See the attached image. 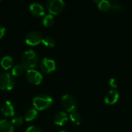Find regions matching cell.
<instances>
[{
    "label": "cell",
    "mask_w": 132,
    "mask_h": 132,
    "mask_svg": "<svg viewBox=\"0 0 132 132\" xmlns=\"http://www.w3.org/2000/svg\"><path fill=\"white\" fill-rule=\"evenodd\" d=\"M39 58L37 53L32 50H26L21 57L22 65L26 70L34 69L38 63Z\"/></svg>",
    "instance_id": "1"
},
{
    "label": "cell",
    "mask_w": 132,
    "mask_h": 132,
    "mask_svg": "<svg viewBox=\"0 0 132 132\" xmlns=\"http://www.w3.org/2000/svg\"><path fill=\"white\" fill-rule=\"evenodd\" d=\"M53 104V98L46 94H39L32 100V104L37 111H43L50 108Z\"/></svg>",
    "instance_id": "2"
},
{
    "label": "cell",
    "mask_w": 132,
    "mask_h": 132,
    "mask_svg": "<svg viewBox=\"0 0 132 132\" xmlns=\"http://www.w3.org/2000/svg\"><path fill=\"white\" fill-rule=\"evenodd\" d=\"M15 84L14 77L8 73L2 72L0 73V89L2 90H11Z\"/></svg>",
    "instance_id": "3"
},
{
    "label": "cell",
    "mask_w": 132,
    "mask_h": 132,
    "mask_svg": "<svg viewBox=\"0 0 132 132\" xmlns=\"http://www.w3.org/2000/svg\"><path fill=\"white\" fill-rule=\"evenodd\" d=\"M46 6L50 14L57 15L63 10L65 2L63 0H50L47 2Z\"/></svg>",
    "instance_id": "4"
},
{
    "label": "cell",
    "mask_w": 132,
    "mask_h": 132,
    "mask_svg": "<svg viewBox=\"0 0 132 132\" xmlns=\"http://www.w3.org/2000/svg\"><path fill=\"white\" fill-rule=\"evenodd\" d=\"M61 104L63 108L70 113L77 110V101L75 98L70 94H64L62 96Z\"/></svg>",
    "instance_id": "5"
},
{
    "label": "cell",
    "mask_w": 132,
    "mask_h": 132,
    "mask_svg": "<svg viewBox=\"0 0 132 132\" xmlns=\"http://www.w3.org/2000/svg\"><path fill=\"white\" fill-rule=\"evenodd\" d=\"M26 78L27 81L29 83H30L31 84L38 85V84H41V82L43 81V77L39 71H38L35 69H32V70H26Z\"/></svg>",
    "instance_id": "6"
},
{
    "label": "cell",
    "mask_w": 132,
    "mask_h": 132,
    "mask_svg": "<svg viewBox=\"0 0 132 132\" xmlns=\"http://www.w3.org/2000/svg\"><path fill=\"white\" fill-rule=\"evenodd\" d=\"M43 36L38 31H30L28 32L25 37V42L29 46H36L42 43Z\"/></svg>",
    "instance_id": "7"
},
{
    "label": "cell",
    "mask_w": 132,
    "mask_h": 132,
    "mask_svg": "<svg viewBox=\"0 0 132 132\" xmlns=\"http://www.w3.org/2000/svg\"><path fill=\"white\" fill-rule=\"evenodd\" d=\"M41 70L45 73H50L56 70V63L53 59L45 57L39 63Z\"/></svg>",
    "instance_id": "8"
},
{
    "label": "cell",
    "mask_w": 132,
    "mask_h": 132,
    "mask_svg": "<svg viewBox=\"0 0 132 132\" xmlns=\"http://www.w3.org/2000/svg\"><path fill=\"white\" fill-rule=\"evenodd\" d=\"M1 112L5 117H14L15 113V107L12 101H6L1 107Z\"/></svg>",
    "instance_id": "9"
},
{
    "label": "cell",
    "mask_w": 132,
    "mask_h": 132,
    "mask_svg": "<svg viewBox=\"0 0 132 132\" xmlns=\"http://www.w3.org/2000/svg\"><path fill=\"white\" fill-rule=\"evenodd\" d=\"M29 10L31 13L36 16H43L45 14V9L42 4L39 2H32L29 5Z\"/></svg>",
    "instance_id": "10"
},
{
    "label": "cell",
    "mask_w": 132,
    "mask_h": 132,
    "mask_svg": "<svg viewBox=\"0 0 132 132\" xmlns=\"http://www.w3.org/2000/svg\"><path fill=\"white\" fill-rule=\"evenodd\" d=\"M119 98V94L118 90L115 89H111L108 91L104 97V102L108 104H115Z\"/></svg>",
    "instance_id": "11"
},
{
    "label": "cell",
    "mask_w": 132,
    "mask_h": 132,
    "mask_svg": "<svg viewBox=\"0 0 132 132\" xmlns=\"http://www.w3.org/2000/svg\"><path fill=\"white\" fill-rule=\"evenodd\" d=\"M68 120V116L66 112L60 111L56 113L53 118V122L55 125L59 126H63Z\"/></svg>",
    "instance_id": "12"
},
{
    "label": "cell",
    "mask_w": 132,
    "mask_h": 132,
    "mask_svg": "<svg viewBox=\"0 0 132 132\" xmlns=\"http://www.w3.org/2000/svg\"><path fill=\"white\" fill-rule=\"evenodd\" d=\"M14 126L12 125L11 121L6 119L0 120V132H13Z\"/></svg>",
    "instance_id": "13"
},
{
    "label": "cell",
    "mask_w": 132,
    "mask_h": 132,
    "mask_svg": "<svg viewBox=\"0 0 132 132\" xmlns=\"http://www.w3.org/2000/svg\"><path fill=\"white\" fill-rule=\"evenodd\" d=\"M13 58L10 56H5L0 61V65L4 70H9L12 67Z\"/></svg>",
    "instance_id": "14"
},
{
    "label": "cell",
    "mask_w": 132,
    "mask_h": 132,
    "mask_svg": "<svg viewBox=\"0 0 132 132\" xmlns=\"http://www.w3.org/2000/svg\"><path fill=\"white\" fill-rule=\"evenodd\" d=\"M38 116V111L35 108H30L27 110L25 113L24 118L26 121H32L35 120Z\"/></svg>",
    "instance_id": "15"
},
{
    "label": "cell",
    "mask_w": 132,
    "mask_h": 132,
    "mask_svg": "<svg viewBox=\"0 0 132 132\" xmlns=\"http://www.w3.org/2000/svg\"><path fill=\"white\" fill-rule=\"evenodd\" d=\"M55 22V19H54V16L53 15L49 13V14H46L43 16V19H42V23L43 26H45L46 27H49V26H51L53 25Z\"/></svg>",
    "instance_id": "16"
},
{
    "label": "cell",
    "mask_w": 132,
    "mask_h": 132,
    "mask_svg": "<svg viewBox=\"0 0 132 132\" xmlns=\"http://www.w3.org/2000/svg\"><path fill=\"white\" fill-rule=\"evenodd\" d=\"M26 69L24 68V67L21 64H16L12 68V75L15 77H19L20 75H22Z\"/></svg>",
    "instance_id": "17"
},
{
    "label": "cell",
    "mask_w": 132,
    "mask_h": 132,
    "mask_svg": "<svg viewBox=\"0 0 132 132\" xmlns=\"http://www.w3.org/2000/svg\"><path fill=\"white\" fill-rule=\"evenodd\" d=\"M70 120L72 121V122L75 125H80L81 122V120H82L81 115L80 114V113L78 111H77V110L70 113Z\"/></svg>",
    "instance_id": "18"
},
{
    "label": "cell",
    "mask_w": 132,
    "mask_h": 132,
    "mask_svg": "<svg viewBox=\"0 0 132 132\" xmlns=\"http://www.w3.org/2000/svg\"><path fill=\"white\" fill-rule=\"evenodd\" d=\"M98 2V8L103 11H108L111 9V3L108 0H101V1H95Z\"/></svg>",
    "instance_id": "19"
},
{
    "label": "cell",
    "mask_w": 132,
    "mask_h": 132,
    "mask_svg": "<svg viewBox=\"0 0 132 132\" xmlns=\"http://www.w3.org/2000/svg\"><path fill=\"white\" fill-rule=\"evenodd\" d=\"M42 43L46 47H53L55 46L56 42H55V39L52 36H46L43 38Z\"/></svg>",
    "instance_id": "20"
},
{
    "label": "cell",
    "mask_w": 132,
    "mask_h": 132,
    "mask_svg": "<svg viewBox=\"0 0 132 132\" xmlns=\"http://www.w3.org/2000/svg\"><path fill=\"white\" fill-rule=\"evenodd\" d=\"M23 121H24V118L21 115H16V116H14L11 121V123L12 125L14 126V127H19V126H21L23 123Z\"/></svg>",
    "instance_id": "21"
},
{
    "label": "cell",
    "mask_w": 132,
    "mask_h": 132,
    "mask_svg": "<svg viewBox=\"0 0 132 132\" xmlns=\"http://www.w3.org/2000/svg\"><path fill=\"white\" fill-rule=\"evenodd\" d=\"M26 132H43V130L36 125H31L27 128Z\"/></svg>",
    "instance_id": "22"
},
{
    "label": "cell",
    "mask_w": 132,
    "mask_h": 132,
    "mask_svg": "<svg viewBox=\"0 0 132 132\" xmlns=\"http://www.w3.org/2000/svg\"><path fill=\"white\" fill-rule=\"evenodd\" d=\"M111 8L114 9H120L121 7V4L119 2H111Z\"/></svg>",
    "instance_id": "23"
},
{
    "label": "cell",
    "mask_w": 132,
    "mask_h": 132,
    "mask_svg": "<svg viewBox=\"0 0 132 132\" xmlns=\"http://www.w3.org/2000/svg\"><path fill=\"white\" fill-rule=\"evenodd\" d=\"M109 85L111 87H113V89H114L117 87V85H118V82H117V80L114 78H111L110 80V81H109Z\"/></svg>",
    "instance_id": "24"
},
{
    "label": "cell",
    "mask_w": 132,
    "mask_h": 132,
    "mask_svg": "<svg viewBox=\"0 0 132 132\" xmlns=\"http://www.w3.org/2000/svg\"><path fill=\"white\" fill-rule=\"evenodd\" d=\"M5 31H6L5 28L4 26H0V39H1L4 36H5Z\"/></svg>",
    "instance_id": "25"
},
{
    "label": "cell",
    "mask_w": 132,
    "mask_h": 132,
    "mask_svg": "<svg viewBox=\"0 0 132 132\" xmlns=\"http://www.w3.org/2000/svg\"><path fill=\"white\" fill-rule=\"evenodd\" d=\"M60 132H67V131H60Z\"/></svg>",
    "instance_id": "26"
}]
</instances>
